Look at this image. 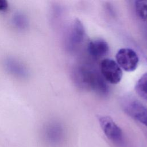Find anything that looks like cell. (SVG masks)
Returning <instances> with one entry per match:
<instances>
[{"label":"cell","instance_id":"5b68a950","mask_svg":"<svg viewBox=\"0 0 147 147\" xmlns=\"http://www.w3.org/2000/svg\"><path fill=\"white\" fill-rule=\"evenodd\" d=\"M5 70L11 76L21 79L29 77L30 72L25 64L21 60L13 56H7L3 60Z\"/></svg>","mask_w":147,"mask_h":147},{"label":"cell","instance_id":"30bf717a","mask_svg":"<svg viewBox=\"0 0 147 147\" xmlns=\"http://www.w3.org/2000/svg\"><path fill=\"white\" fill-rule=\"evenodd\" d=\"M135 90L141 98L147 100V73L144 74L137 80Z\"/></svg>","mask_w":147,"mask_h":147},{"label":"cell","instance_id":"6da1fadb","mask_svg":"<svg viewBox=\"0 0 147 147\" xmlns=\"http://www.w3.org/2000/svg\"><path fill=\"white\" fill-rule=\"evenodd\" d=\"M101 128L106 136L114 144L122 146L124 143V137L121 128L108 116L99 118Z\"/></svg>","mask_w":147,"mask_h":147},{"label":"cell","instance_id":"7c38bea8","mask_svg":"<svg viewBox=\"0 0 147 147\" xmlns=\"http://www.w3.org/2000/svg\"><path fill=\"white\" fill-rule=\"evenodd\" d=\"M135 7L138 17L144 21L147 20V1H136Z\"/></svg>","mask_w":147,"mask_h":147},{"label":"cell","instance_id":"277c9868","mask_svg":"<svg viewBox=\"0 0 147 147\" xmlns=\"http://www.w3.org/2000/svg\"><path fill=\"white\" fill-rule=\"evenodd\" d=\"M83 83L94 91L105 94L107 91V88L102 78L96 71L83 69L80 73Z\"/></svg>","mask_w":147,"mask_h":147},{"label":"cell","instance_id":"4fadbf2b","mask_svg":"<svg viewBox=\"0 0 147 147\" xmlns=\"http://www.w3.org/2000/svg\"><path fill=\"white\" fill-rule=\"evenodd\" d=\"M9 7V3L6 0H0V11H3L7 10Z\"/></svg>","mask_w":147,"mask_h":147},{"label":"cell","instance_id":"7a4b0ae2","mask_svg":"<svg viewBox=\"0 0 147 147\" xmlns=\"http://www.w3.org/2000/svg\"><path fill=\"white\" fill-rule=\"evenodd\" d=\"M115 58L117 64L123 70L132 72L136 69L139 59L136 52L130 48H121L117 53Z\"/></svg>","mask_w":147,"mask_h":147},{"label":"cell","instance_id":"8992f818","mask_svg":"<svg viewBox=\"0 0 147 147\" xmlns=\"http://www.w3.org/2000/svg\"><path fill=\"white\" fill-rule=\"evenodd\" d=\"M124 111L131 118L147 127V107L137 100L127 101L123 105Z\"/></svg>","mask_w":147,"mask_h":147},{"label":"cell","instance_id":"3957f363","mask_svg":"<svg viewBox=\"0 0 147 147\" xmlns=\"http://www.w3.org/2000/svg\"><path fill=\"white\" fill-rule=\"evenodd\" d=\"M100 70L103 77L111 84H117L122 79L121 69L113 59H104L100 63Z\"/></svg>","mask_w":147,"mask_h":147},{"label":"cell","instance_id":"9c48e42d","mask_svg":"<svg viewBox=\"0 0 147 147\" xmlns=\"http://www.w3.org/2000/svg\"><path fill=\"white\" fill-rule=\"evenodd\" d=\"M13 26L19 30H26L29 24L28 16L22 11H17L13 13L11 19Z\"/></svg>","mask_w":147,"mask_h":147},{"label":"cell","instance_id":"52a82bcc","mask_svg":"<svg viewBox=\"0 0 147 147\" xmlns=\"http://www.w3.org/2000/svg\"><path fill=\"white\" fill-rule=\"evenodd\" d=\"M87 49L89 54L92 57L100 59L109 53V46L106 41L98 38L89 42Z\"/></svg>","mask_w":147,"mask_h":147},{"label":"cell","instance_id":"8fae6325","mask_svg":"<svg viewBox=\"0 0 147 147\" xmlns=\"http://www.w3.org/2000/svg\"><path fill=\"white\" fill-rule=\"evenodd\" d=\"M47 136L51 140V141L57 142L61 138V130L59 127L55 125H50L48 126L46 130Z\"/></svg>","mask_w":147,"mask_h":147},{"label":"cell","instance_id":"ba28073f","mask_svg":"<svg viewBox=\"0 0 147 147\" xmlns=\"http://www.w3.org/2000/svg\"><path fill=\"white\" fill-rule=\"evenodd\" d=\"M84 29L82 22L76 19L74 21L69 34V41L72 44L80 43L84 36Z\"/></svg>","mask_w":147,"mask_h":147}]
</instances>
